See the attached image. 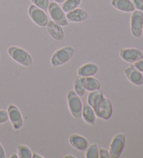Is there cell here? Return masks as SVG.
<instances>
[{"mask_svg":"<svg viewBox=\"0 0 143 158\" xmlns=\"http://www.w3.org/2000/svg\"><path fill=\"white\" fill-rule=\"evenodd\" d=\"M8 114L11 123H12L13 129L15 130H20L23 126L24 121L23 116L19 109L15 105H11L8 107Z\"/></svg>","mask_w":143,"mask_h":158,"instance_id":"9c48e42d","label":"cell"},{"mask_svg":"<svg viewBox=\"0 0 143 158\" xmlns=\"http://www.w3.org/2000/svg\"><path fill=\"white\" fill-rule=\"evenodd\" d=\"M82 117L83 118L85 123L87 124L93 125L96 122V114L93 108L88 104L85 103L83 105L82 107Z\"/></svg>","mask_w":143,"mask_h":158,"instance_id":"e0dca14e","label":"cell"},{"mask_svg":"<svg viewBox=\"0 0 143 158\" xmlns=\"http://www.w3.org/2000/svg\"><path fill=\"white\" fill-rule=\"evenodd\" d=\"M8 54L13 61L24 67H30L33 64V59L31 54L21 48L11 46L8 49Z\"/></svg>","mask_w":143,"mask_h":158,"instance_id":"6da1fadb","label":"cell"},{"mask_svg":"<svg viewBox=\"0 0 143 158\" xmlns=\"http://www.w3.org/2000/svg\"><path fill=\"white\" fill-rule=\"evenodd\" d=\"M66 1V0H54V2H56L57 4H63L64 2Z\"/></svg>","mask_w":143,"mask_h":158,"instance_id":"4dcf8cb0","label":"cell"},{"mask_svg":"<svg viewBox=\"0 0 143 158\" xmlns=\"http://www.w3.org/2000/svg\"><path fill=\"white\" fill-rule=\"evenodd\" d=\"M5 157H6V153H5L3 146H2L1 143H0V158H5Z\"/></svg>","mask_w":143,"mask_h":158,"instance_id":"f1b7e54d","label":"cell"},{"mask_svg":"<svg viewBox=\"0 0 143 158\" xmlns=\"http://www.w3.org/2000/svg\"><path fill=\"white\" fill-rule=\"evenodd\" d=\"M32 4L39 9L43 10L44 11H48V7L50 4L49 0H31Z\"/></svg>","mask_w":143,"mask_h":158,"instance_id":"cb8c5ba5","label":"cell"},{"mask_svg":"<svg viewBox=\"0 0 143 158\" xmlns=\"http://www.w3.org/2000/svg\"><path fill=\"white\" fill-rule=\"evenodd\" d=\"M28 13L31 20L41 27H46L48 23V17L43 10L39 9L35 5H30Z\"/></svg>","mask_w":143,"mask_h":158,"instance_id":"52a82bcc","label":"cell"},{"mask_svg":"<svg viewBox=\"0 0 143 158\" xmlns=\"http://www.w3.org/2000/svg\"><path fill=\"white\" fill-rule=\"evenodd\" d=\"M99 71V68L94 63H87L82 65L78 70V75L82 77H93Z\"/></svg>","mask_w":143,"mask_h":158,"instance_id":"9a60e30c","label":"cell"},{"mask_svg":"<svg viewBox=\"0 0 143 158\" xmlns=\"http://www.w3.org/2000/svg\"><path fill=\"white\" fill-rule=\"evenodd\" d=\"M46 27L49 34L53 39L57 40V41H62L64 39V32L62 27L53 20L48 21Z\"/></svg>","mask_w":143,"mask_h":158,"instance_id":"8fae6325","label":"cell"},{"mask_svg":"<svg viewBox=\"0 0 143 158\" xmlns=\"http://www.w3.org/2000/svg\"><path fill=\"white\" fill-rule=\"evenodd\" d=\"M111 5L117 10L125 13L133 12L136 9L131 0H112Z\"/></svg>","mask_w":143,"mask_h":158,"instance_id":"2e32d148","label":"cell"},{"mask_svg":"<svg viewBox=\"0 0 143 158\" xmlns=\"http://www.w3.org/2000/svg\"><path fill=\"white\" fill-rule=\"evenodd\" d=\"M96 116L101 119L109 120L111 118L113 112V107L110 100L105 96L103 97L98 104L93 108Z\"/></svg>","mask_w":143,"mask_h":158,"instance_id":"277c9868","label":"cell"},{"mask_svg":"<svg viewBox=\"0 0 143 158\" xmlns=\"http://www.w3.org/2000/svg\"><path fill=\"white\" fill-rule=\"evenodd\" d=\"M135 9L143 12V0H131Z\"/></svg>","mask_w":143,"mask_h":158,"instance_id":"484cf974","label":"cell"},{"mask_svg":"<svg viewBox=\"0 0 143 158\" xmlns=\"http://www.w3.org/2000/svg\"><path fill=\"white\" fill-rule=\"evenodd\" d=\"M75 50L71 46H66L59 49L51 57V66L53 68H57L67 64L73 58Z\"/></svg>","mask_w":143,"mask_h":158,"instance_id":"7a4b0ae2","label":"cell"},{"mask_svg":"<svg viewBox=\"0 0 143 158\" xmlns=\"http://www.w3.org/2000/svg\"><path fill=\"white\" fill-rule=\"evenodd\" d=\"M9 114L8 111L3 110H0V125L6 123L9 121Z\"/></svg>","mask_w":143,"mask_h":158,"instance_id":"d4e9b609","label":"cell"},{"mask_svg":"<svg viewBox=\"0 0 143 158\" xmlns=\"http://www.w3.org/2000/svg\"><path fill=\"white\" fill-rule=\"evenodd\" d=\"M32 157H34V158H37V157L43 158V156H41V155H39L38 154H37V153H33L32 154Z\"/></svg>","mask_w":143,"mask_h":158,"instance_id":"f546056e","label":"cell"},{"mask_svg":"<svg viewBox=\"0 0 143 158\" xmlns=\"http://www.w3.org/2000/svg\"><path fill=\"white\" fill-rule=\"evenodd\" d=\"M142 34H143V27H142Z\"/></svg>","mask_w":143,"mask_h":158,"instance_id":"e575fe53","label":"cell"},{"mask_svg":"<svg viewBox=\"0 0 143 158\" xmlns=\"http://www.w3.org/2000/svg\"><path fill=\"white\" fill-rule=\"evenodd\" d=\"M143 12L135 10L131 17V31L135 38H139L142 34Z\"/></svg>","mask_w":143,"mask_h":158,"instance_id":"ba28073f","label":"cell"},{"mask_svg":"<svg viewBox=\"0 0 143 158\" xmlns=\"http://www.w3.org/2000/svg\"><path fill=\"white\" fill-rule=\"evenodd\" d=\"M64 157H65V158H67V157H73V158H75L76 157L72 156V155H66V156H65Z\"/></svg>","mask_w":143,"mask_h":158,"instance_id":"d6a6232c","label":"cell"},{"mask_svg":"<svg viewBox=\"0 0 143 158\" xmlns=\"http://www.w3.org/2000/svg\"><path fill=\"white\" fill-rule=\"evenodd\" d=\"M74 91L80 97H83L86 94V89H85L83 77L78 76L76 77L73 82Z\"/></svg>","mask_w":143,"mask_h":158,"instance_id":"ffe728a7","label":"cell"},{"mask_svg":"<svg viewBox=\"0 0 143 158\" xmlns=\"http://www.w3.org/2000/svg\"><path fill=\"white\" fill-rule=\"evenodd\" d=\"M68 141L71 146H73L74 148L78 150L79 151H85L89 146V141L86 138H84L82 136L77 134H74L71 135L68 139Z\"/></svg>","mask_w":143,"mask_h":158,"instance_id":"4fadbf2b","label":"cell"},{"mask_svg":"<svg viewBox=\"0 0 143 158\" xmlns=\"http://www.w3.org/2000/svg\"><path fill=\"white\" fill-rule=\"evenodd\" d=\"M119 56L128 63H135L143 59V53L137 48H123L120 50Z\"/></svg>","mask_w":143,"mask_h":158,"instance_id":"30bf717a","label":"cell"},{"mask_svg":"<svg viewBox=\"0 0 143 158\" xmlns=\"http://www.w3.org/2000/svg\"><path fill=\"white\" fill-rule=\"evenodd\" d=\"M126 144V135L122 132L115 136L110 145V157L118 158L121 156Z\"/></svg>","mask_w":143,"mask_h":158,"instance_id":"8992f818","label":"cell"},{"mask_svg":"<svg viewBox=\"0 0 143 158\" xmlns=\"http://www.w3.org/2000/svg\"><path fill=\"white\" fill-rule=\"evenodd\" d=\"M88 15H88V12L86 10L80 9V8H77L71 11L68 12L66 15L68 22L76 23L84 22L88 18Z\"/></svg>","mask_w":143,"mask_h":158,"instance_id":"5bb4252c","label":"cell"},{"mask_svg":"<svg viewBox=\"0 0 143 158\" xmlns=\"http://www.w3.org/2000/svg\"><path fill=\"white\" fill-rule=\"evenodd\" d=\"M82 0H66L62 4V9L65 13L71 11L78 8Z\"/></svg>","mask_w":143,"mask_h":158,"instance_id":"44dd1931","label":"cell"},{"mask_svg":"<svg viewBox=\"0 0 143 158\" xmlns=\"http://www.w3.org/2000/svg\"><path fill=\"white\" fill-rule=\"evenodd\" d=\"M48 12L52 20L59 24L60 26L66 27L68 24V21L66 16L65 12L56 2H50Z\"/></svg>","mask_w":143,"mask_h":158,"instance_id":"5b68a950","label":"cell"},{"mask_svg":"<svg viewBox=\"0 0 143 158\" xmlns=\"http://www.w3.org/2000/svg\"><path fill=\"white\" fill-rule=\"evenodd\" d=\"M99 157L100 158H110V152L106 149L101 148L99 149Z\"/></svg>","mask_w":143,"mask_h":158,"instance_id":"4316f807","label":"cell"},{"mask_svg":"<svg viewBox=\"0 0 143 158\" xmlns=\"http://www.w3.org/2000/svg\"><path fill=\"white\" fill-rule=\"evenodd\" d=\"M84 84L86 91H93L99 90L101 88V83L97 79L93 77H83Z\"/></svg>","mask_w":143,"mask_h":158,"instance_id":"ac0fdd59","label":"cell"},{"mask_svg":"<svg viewBox=\"0 0 143 158\" xmlns=\"http://www.w3.org/2000/svg\"><path fill=\"white\" fill-rule=\"evenodd\" d=\"M18 157L20 158H32V152L29 147L24 145H19L18 146Z\"/></svg>","mask_w":143,"mask_h":158,"instance_id":"603a6c76","label":"cell"},{"mask_svg":"<svg viewBox=\"0 0 143 158\" xmlns=\"http://www.w3.org/2000/svg\"><path fill=\"white\" fill-rule=\"evenodd\" d=\"M10 157L11 158H17V157H18V155H17L14 153V154H13Z\"/></svg>","mask_w":143,"mask_h":158,"instance_id":"1f68e13d","label":"cell"},{"mask_svg":"<svg viewBox=\"0 0 143 158\" xmlns=\"http://www.w3.org/2000/svg\"><path fill=\"white\" fill-rule=\"evenodd\" d=\"M85 157L86 158H98L99 157V149L96 143L89 145L85 151Z\"/></svg>","mask_w":143,"mask_h":158,"instance_id":"7402d4cb","label":"cell"},{"mask_svg":"<svg viewBox=\"0 0 143 158\" xmlns=\"http://www.w3.org/2000/svg\"><path fill=\"white\" fill-rule=\"evenodd\" d=\"M67 102L70 112L74 118L76 119L81 118L83 105L80 97L73 90H71L68 92Z\"/></svg>","mask_w":143,"mask_h":158,"instance_id":"3957f363","label":"cell"},{"mask_svg":"<svg viewBox=\"0 0 143 158\" xmlns=\"http://www.w3.org/2000/svg\"><path fill=\"white\" fill-rule=\"evenodd\" d=\"M103 94L101 91L97 90V91H91L87 96V102L91 107L93 108L98 104V102L103 98Z\"/></svg>","mask_w":143,"mask_h":158,"instance_id":"d6986e66","label":"cell"},{"mask_svg":"<svg viewBox=\"0 0 143 158\" xmlns=\"http://www.w3.org/2000/svg\"><path fill=\"white\" fill-rule=\"evenodd\" d=\"M133 66L136 68L137 70H139L140 72L143 73V59L135 62Z\"/></svg>","mask_w":143,"mask_h":158,"instance_id":"83f0119b","label":"cell"},{"mask_svg":"<svg viewBox=\"0 0 143 158\" xmlns=\"http://www.w3.org/2000/svg\"><path fill=\"white\" fill-rule=\"evenodd\" d=\"M0 58H1V52H0Z\"/></svg>","mask_w":143,"mask_h":158,"instance_id":"836d02e7","label":"cell"},{"mask_svg":"<svg viewBox=\"0 0 143 158\" xmlns=\"http://www.w3.org/2000/svg\"><path fill=\"white\" fill-rule=\"evenodd\" d=\"M124 74L128 80L134 85L141 86L143 84V75L134 66L126 68Z\"/></svg>","mask_w":143,"mask_h":158,"instance_id":"7c38bea8","label":"cell"}]
</instances>
